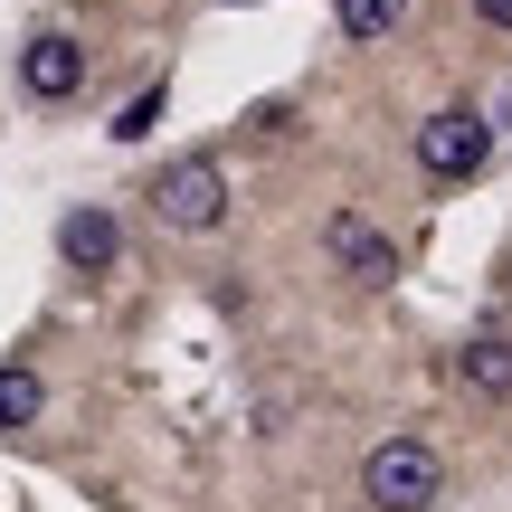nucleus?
I'll return each mask as SVG.
<instances>
[{"instance_id":"1","label":"nucleus","mask_w":512,"mask_h":512,"mask_svg":"<svg viewBox=\"0 0 512 512\" xmlns=\"http://www.w3.org/2000/svg\"><path fill=\"white\" fill-rule=\"evenodd\" d=\"M361 503L370 512H437L446 503V456L427 437H380L361 456Z\"/></svg>"},{"instance_id":"2","label":"nucleus","mask_w":512,"mask_h":512,"mask_svg":"<svg viewBox=\"0 0 512 512\" xmlns=\"http://www.w3.org/2000/svg\"><path fill=\"white\" fill-rule=\"evenodd\" d=\"M143 200H152V219H162V228L209 238V228L228 219V171H219V152H181V162H162V181H152Z\"/></svg>"},{"instance_id":"3","label":"nucleus","mask_w":512,"mask_h":512,"mask_svg":"<svg viewBox=\"0 0 512 512\" xmlns=\"http://www.w3.org/2000/svg\"><path fill=\"white\" fill-rule=\"evenodd\" d=\"M494 162V124H484L475 105H446L418 124V171L427 181H475V171Z\"/></svg>"},{"instance_id":"4","label":"nucleus","mask_w":512,"mask_h":512,"mask_svg":"<svg viewBox=\"0 0 512 512\" xmlns=\"http://www.w3.org/2000/svg\"><path fill=\"white\" fill-rule=\"evenodd\" d=\"M76 86H86V38L38 29L29 48H19V95H29V105H67Z\"/></svg>"},{"instance_id":"5","label":"nucleus","mask_w":512,"mask_h":512,"mask_svg":"<svg viewBox=\"0 0 512 512\" xmlns=\"http://www.w3.org/2000/svg\"><path fill=\"white\" fill-rule=\"evenodd\" d=\"M323 247H332V266H342L351 285H389V275H399V247H389L380 228L361 219V209H332V228H323Z\"/></svg>"},{"instance_id":"6","label":"nucleus","mask_w":512,"mask_h":512,"mask_svg":"<svg viewBox=\"0 0 512 512\" xmlns=\"http://www.w3.org/2000/svg\"><path fill=\"white\" fill-rule=\"evenodd\" d=\"M57 256H67L76 275H114V256H124V228H114V209L76 200L67 219H57Z\"/></svg>"},{"instance_id":"7","label":"nucleus","mask_w":512,"mask_h":512,"mask_svg":"<svg viewBox=\"0 0 512 512\" xmlns=\"http://www.w3.org/2000/svg\"><path fill=\"white\" fill-rule=\"evenodd\" d=\"M456 380L475 389V399H512V332H475V342L456 351Z\"/></svg>"},{"instance_id":"8","label":"nucleus","mask_w":512,"mask_h":512,"mask_svg":"<svg viewBox=\"0 0 512 512\" xmlns=\"http://www.w3.org/2000/svg\"><path fill=\"white\" fill-rule=\"evenodd\" d=\"M38 408H48V380H38L29 361H0V437L38 427Z\"/></svg>"},{"instance_id":"9","label":"nucleus","mask_w":512,"mask_h":512,"mask_svg":"<svg viewBox=\"0 0 512 512\" xmlns=\"http://www.w3.org/2000/svg\"><path fill=\"white\" fill-rule=\"evenodd\" d=\"M332 19H342V38H361V48H380V38H399L408 0H332Z\"/></svg>"},{"instance_id":"10","label":"nucleus","mask_w":512,"mask_h":512,"mask_svg":"<svg viewBox=\"0 0 512 512\" xmlns=\"http://www.w3.org/2000/svg\"><path fill=\"white\" fill-rule=\"evenodd\" d=\"M152 124H162V86H143V95H133V105H124V114H114V124H105V133H114V143H143V133H152Z\"/></svg>"},{"instance_id":"11","label":"nucleus","mask_w":512,"mask_h":512,"mask_svg":"<svg viewBox=\"0 0 512 512\" xmlns=\"http://www.w3.org/2000/svg\"><path fill=\"white\" fill-rule=\"evenodd\" d=\"M475 19L484 29H512V0H475Z\"/></svg>"},{"instance_id":"12","label":"nucleus","mask_w":512,"mask_h":512,"mask_svg":"<svg viewBox=\"0 0 512 512\" xmlns=\"http://www.w3.org/2000/svg\"><path fill=\"white\" fill-rule=\"evenodd\" d=\"M219 10H256V0H219Z\"/></svg>"},{"instance_id":"13","label":"nucleus","mask_w":512,"mask_h":512,"mask_svg":"<svg viewBox=\"0 0 512 512\" xmlns=\"http://www.w3.org/2000/svg\"><path fill=\"white\" fill-rule=\"evenodd\" d=\"M503 285H512V256H503Z\"/></svg>"}]
</instances>
